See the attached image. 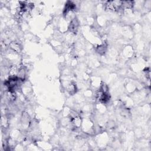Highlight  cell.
<instances>
[{
  "label": "cell",
  "mask_w": 151,
  "mask_h": 151,
  "mask_svg": "<svg viewBox=\"0 0 151 151\" xmlns=\"http://www.w3.org/2000/svg\"><path fill=\"white\" fill-rule=\"evenodd\" d=\"M78 20H77V19H76V18H74V19L71 20V22H70L69 25V30H70V31L72 32V33H75L77 32L78 30Z\"/></svg>",
  "instance_id": "obj_1"
},
{
  "label": "cell",
  "mask_w": 151,
  "mask_h": 151,
  "mask_svg": "<svg viewBox=\"0 0 151 151\" xmlns=\"http://www.w3.org/2000/svg\"><path fill=\"white\" fill-rule=\"evenodd\" d=\"M19 68H18L17 66L13 65L10 66L8 70L9 77H17Z\"/></svg>",
  "instance_id": "obj_2"
},
{
  "label": "cell",
  "mask_w": 151,
  "mask_h": 151,
  "mask_svg": "<svg viewBox=\"0 0 151 151\" xmlns=\"http://www.w3.org/2000/svg\"><path fill=\"white\" fill-rule=\"evenodd\" d=\"M10 47L13 51L17 52V53H20V51H21L19 44L15 43V42H12V43H10Z\"/></svg>",
  "instance_id": "obj_3"
},
{
  "label": "cell",
  "mask_w": 151,
  "mask_h": 151,
  "mask_svg": "<svg viewBox=\"0 0 151 151\" xmlns=\"http://www.w3.org/2000/svg\"><path fill=\"white\" fill-rule=\"evenodd\" d=\"M67 90L70 94H73L75 93L76 92V86L75 84L73 83H70L68 86Z\"/></svg>",
  "instance_id": "obj_4"
},
{
  "label": "cell",
  "mask_w": 151,
  "mask_h": 151,
  "mask_svg": "<svg viewBox=\"0 0 151 151\" xmlns=\"http://www.w3.org/2000/svg\"><path fill=\"white\" fill-rule=\"evenodd\" d=\"M106 47L104 45L99 46L98 47H97V51L100 54H103L105 52Z\"/></svg>",
  "instance_id": "obj_5"
}]
</instances>
